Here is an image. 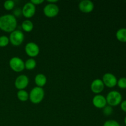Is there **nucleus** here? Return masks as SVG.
Returning a JSON list of instances; mask_svg holds the SVG:
<instances>
[{"label": "nucleus", "mask_w": 126, "mask_h": 126, "mask_svg": "<svg viewBox=\"0 0 126 126\" xmlns=\"http://www.w3.org/2000/svg\"><path fill=\"white\" fill-rule=\"evenodd\" d=\"M17 21L12 14H5L0 17V30L6 33H12L16 30Z\"/></svg>", "instance_id": "obj_1"}, {"label": "nucleus", "mask_w": 126, "mask_h": 126, "mask_svg": "<svg viewBox=\"0 0 126 126\" xmlns=\"http://www.w3.org/2000/svg\"><path fill=\"white\" fill-rule=\"evenodd\" d=\"M44 97V91L42 87H34L29 94V99L34 104H38L43 101Z\"/></svg>", "instance_id": "obj_2"}, {"label": "nucleus", "mask_w": 126, "mask_h": 126, "mask_svg": "<svg viewBox=\"0 0 126 126\" xmlns=\"http://www.w3.org/2000/svg\"><path fill=\"white\" fill-rule=\"evenodd\" d=\"M122 95L117 91H110L106 97L107 104L111 107H116L120 105L122 102Z\"/></svg>", "instance_id": "obj_3"}, {"label": "nucleus", "mask_w": 126, "mask_h": 126, "mask_svg": "<svg viewBox=\"0 0 126 126\" xmlns=\"http://www.w3.org/2000/svg\"><path fill=\"white\" fill-rule=\"evenodd\" d=\"M24 34L23 32L18 30H16L12 33H11L9 36V42L14 46H18L21 45L24 40Z\"/></svg>", "instance_id": "obj_4"}, {"label": "nucleus", "mask_w": 126, "mask_h": 126, "mask_svg": "<svg viewBox=\"0 0 126 126\" xmlns=\"http://www.w3.org/2000/svg\"><path fill=\"white\" fill-rule=\"evenodd\" d=\"M9 66L14 71L19 73L25 69V62L18 57H14L9 60Z\"/></svg>", "instance_id": "obj_5"}, {"label": "nucleus", "mask_w": 126, "mask_h": 126, "mask_svg": "<svg viewBox=\"0 0 126 126\" xmlns=\"http://www.w3.org/2000/svg\"><path fill=\"white\" fill-rule=\"evenodd\" d=\"M43 12L46 17L52 18L58 15L59 12V7L55 4L48 3L44 7Z\"/></svg>", "instance_id": "obj_6"}, {"label": "nucleus", "mask_w": 126, "mask_h": 126, "mask_svg": "<svg viewBox=\"0 0 126 126\" xmlns=\"http://www.w3.org/2000/svg\"><path fill=\"white\" fill-rule=\"evenodd\" d=\"M102 80L105 86L109 88L115 87L117 85V82H118L116 77L111 73H107L104 74Z\"/></svg>", "instance_id": "obj_7"}, {"label": "nucleus", "mask_w": 126, "mask_h": 126, "mask_svg": "<svg viewBox=\"0 0 126 126\" xmlns=\"http://www.w3.org/2000/svg\"><path fill=\"white\" fill-rule=\"evenodd\" d=\"M25 52L30 57H35L39 54V47L36 43L30 42L26 44L25 47Z\"/></svg>", "instance_id": "obj_8"}, {"label": "nucleus", "mask_w": 126, "mask_h": 126, "mask_svg": "<svg viewBox=\"0 0 126 126\" xmlns=\"http://www.w3.org/2000/svg\"><path fill=\"white\" fill-rule=\"evenodd\" d=\"M36 12V7L31 2H27L23 6V8L22 9V15L24 16L25 18H30L34 16Z\"/></svg>", "instance_id": "obj_9"}, {"label": "nucleus", "mask_w": 126, "mask_h": 126, "mask_svg": "<svg viewBox=\"0 0 126 126\" xmlns=\"http://www.w3.org/2000/svg\"><path fill=\"white\" fill-rule=\"evenodd\" d=\"M29 83V79L26 75H21L17 76L15 81V87L19 90H24L28 86Z\"/></svg>", "instance_id": "obj_10"}, {"label": "nucleus", "mask_w": 126, "mask_h": 126, "mask_svg": "<svg viewBox=\"0 0 126 126\" xmlns=\"http://www.w3.org/2000/svg\"><path fill=\"white\" fill-rule=\"evenodd\" d=\"M92 103L97 108L102 109L105 107L107 105L106 97L100 94H97L92 99Z\"/></svg>", "instance_id": "obj_11"}, {"label": "nucleus", "mask_w": 126, "mask_h": 126, "mask_svg": "<svg viewBox=\"0 0 126 126\" xmlns=\"http://www.w3.org/2000/svg\"><path fill=\"white\" fill-rule=\"evenodd\" d=\"M105 85L100 79H95L92 82L91 84V89L92 92L96 94L101 93L103 91Z\"/></svg>", "instance_id": "obj_12"}, {"label": "nucleus", "mask_w": 126, "mask_h": 126, "mask_svg": "<svg viewBox=\"0 0 126 126\" xmlns=\"http://www.w3.org/2000/svg\"><path fill=\"white\" fill-rule=\"evenodd\" d=\"M94 8V4L90 0H83L79 4V9L84 13H90L93 11Z\"/></svg>", "instance_id": "obj_13"}, {"label": "nucleus", "mask_w": 126, "mask_h": 126, "mask_svg": "<svg viewBox=\"0 0 126 126\" xmlns=\"http://www.w3.org/2000/svg\"><path fill=\"white\" fill-rule=\"evenodd\" d=\"M34 82L36 84L37 87H44L47 82V78L42 73H39L34 78Z\"/></svg>", "instance_id": "obj_14"}, {"label": "nucleus", "mask_w": 126, "mask_h": 126, "mask_svg": "<svg viewBox=\"0 0 126 126\" xmlns=\"http://www.w3.org/2000/svg\"><path fill=\"white\" fill-rule=\"evenodd\" d=\"M116 37L119 41L126 43V28H122L118 30L116 33Z\"/></svg>", "instance_id": "obj_15"}, {"label": "nucleus", "mask_w": 126, "mask_h": 126, "mask_svg": "<svg viewBox=\"0 0 126 126\" xmlns=\"http://www.w3.org/2000/svg\"><path fill=\"white\" fill-rule=\"evenodd\" d=\"M33 23L30 20H24L22 23V28L25 32H30L33 29Z\"/></svg>", "instance_id": "obj_16"}, {"label": "nucleus", "mask_w": 126, "mask_h": 126, "mask_svg": "<svg viewBox=\"0 0 126 126\" xmlns=\"http://www.w3.org/2000/svg\"><path fill=\"white\" fill-rule=\"evenodd\" d=\"M17 98L21 102H26L29 98V94L25 90H19L17 93Z\"/></svg>", "instance_id": "obj_17"}, {"label": "nucleus", "mask_w": 126, "mask_h": 126, "mask_svg": "<svg viewBox=\"0 0 126 126\" xmlns=\"http://www.w3.org/2000/svg\"><path fill=\"white\" fill-rule=\"evenodd\" d=\"M36 66V62L34 59L30 58L25 62V68L28 70H32Z\"/></svg>", "instance_id": "obj_18"}, {"label": "nucleus", "mask_w": 126, "mask_h": 126, "mask_svg": "<svg viewBox=\"0 0 126 126\" xmlns=\"http://www.w3.org/2000/svg\"><path fill=\"white\" fill-rule=\"evenodd\" d=\"M15 2L12 0H7L4 2V7L7 11H11L12 10L14 7Z\"/></svg>", "instance_id": "obj_19"}, {"label": "nucleus", "mask_w": 126, "mask_h": 126, "mask_svg": "<svg viewBox=\"0 0 126 126\" xmlns=\"http://www.w3.org/2000/svg\"><path fill=\"white\" fill-rule=\"evenodd\" d=\"M9 43V39L6 36H0V47H4L7 46Z\"/></svg>", "instance_id": "obj_20"}, {"label": "nucleus", "mask_w": 126, "mask_h": 126, "mask_svg": "<svg viewBox=\"0 0 126 126\" xmlns=\"http://www.w3.org/2000/svg\"><path fill=\"white\" fill-rule=\"evenodd\" d=\"M117 86L122 89H126V78L123 77L119 78L117 82Z\"/></svg>", "instance_id": "obj_21"}, {"label": "nucleus", "mask_w": 126, "mask_h": 126, "mask_svg": "<svg viewBox=\"0 0 126 126\" xmlns=\"http://www.w3.org/2000/svg\"><path fill=\"white\" fill-rule=\"evenodd\" d=\"M103 114L105 116H110L113 113V110L112 107L111 106H106L105 107L103 108Z\"/></svg>", "instance_id": "obj_22"}, {"label": "nucleus", "mask_w": 126, "mask_h": 126, "mask_svg": "<svg viewBox=\"0 0 126 126\" xmlns=\"http://www.w3.org/2000/svg\"><path fill=\"white\" fill-rule=\"evenodd\" d=\"M103 126H121L118 121L115 120H108L103 124Z\"/></svg>", "instance_id": "obj_23"}, {"label": "nucleus", "mask_w": 126, "mask_h": 126, "mask_svg": "<svg viewBox=\"0 0 126 126\" xmlns=\"http://www.w3.org/2000/svg\"><path fill=\"white\" fill-rule=\"evenodd\" d=\"M14 16L16 17V16H20L21 14H22V10L20 8H17L14 10Z\"/></svg>", "instance_id": "obj_24"}, {"label": "nucleus", "mask_w": 126, "mask_h": 126, "mask_svg": "<svg viewBox=\"0 0 126 126\" xmlns=\"http://www.w3.org/2000/svg\"><path fill=\"white\" fill-rule=\"evenodd\" d=\"M30 2L35 6V5H39L44 2V0H32Z\"/></svg>", "instance_id": "obj_25"}, {"label": "nucleus", "mask_w": 126, "mask_h": 126, "mask_svg": "<svg viewBox=\"0 0 126 126\" xmlns=\"http://www.w3.org/2000/svg\"><path fill=\"white\" fill-rule=\"evenodd\" d=\"M121 108L122 110L124 112L126 113V100L123 101V102L121 103Z\"/></svg>", "instance_id": "obj_26"}, {"label": "nucleus", "mask_w": 126, "mask_h": 126, "mask_svg": "<svg viewBox=\"0 0 126 126\" xmlns=\"http://www.w3.org/2000/svg\"><path fill=\"white\" fill-rule=\"evenodd\" d=\"M47 2L48 3H50V4H55V2H57L58 1L57 0H47Z\"/></svg>", "instance_id": "obj_27"}, {"label": "nucleus", "mask_w": 126, "mask_h": 126, "mask_svg": "<svg viewBox=\"0 0 126 126\" xmlns=\"http://www.w3.org/2000/svg\"><path fill=\"white\" fill-rule=\"evenodd\" d=\"M124 123H125V124L126 126V116L125 117V118H124Z\"/></svg>", "instance_id": "obj_28"}]
</instances>
